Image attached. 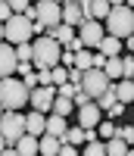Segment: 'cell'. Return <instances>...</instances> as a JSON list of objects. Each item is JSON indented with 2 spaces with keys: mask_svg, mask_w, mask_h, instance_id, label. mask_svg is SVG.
<instances>
[{
  "mask_svg": "<svg viewBox=\"0 0 134 156\" xmlns=\"http://www.w3.org/2000/svg\"><path fill=\"white\" fill-rule=\"evenodd\" d=\"M75 69H78V72H90V69H93V53H90V50L75 53Z\"/></svg>",
  "mask_w": 134,
  "mask_h": 156,
  "instance_id": "cell-24",
  "label": "cell"
},
{
  "mask_svg": "<svg viewBox=\"0 0 134 156\" xmlns=\"http://www.w3.org/2000/svg\"><path fill=\"white\" fill-rule=\"evenodd\" d=\"M131 81H134V78H131Z\"/></svg>",
  "mask_w": 134,
  "mask_h": 156,
  "instance_id": "cell-46",
  "label": "cell"
},
{
  "mask_svg": "<svg viewBox=\"0 0 134 156\" xmlns=\"http://www.w3.org/2000/svg\"><path fill=\"white\" fill-rule=\"evenodd\" d=\"M106 28H109L112 37H118V41L125 37V41H128V37L134 34V12H131L125 3H118V0H115V3H112V12L106 16Z\"/></svg>",
  "mask_w": 134,
  "mask_h": 156,
  "instance_id": "cell-3",
  "label": "cell"
},
{
  "mask_svg": "<svg viewBox=\"0 0 134 156\" xmlns=\"http://www.w3.org/2000/svg\"><path fill=\"white\" fill-rule=\"evenodd\" d=\"M122 78H134V56H122Z\"/></svg>",
  "mask_w": 134,
  "mask_h": 156,
  "instance_id": "cell-30",
  "label": "cell"
},
{
  "mask_svg": "<svg viewBox=\"0 0 134 156\" xmlns=\"http://www.w3.org/2000/svg\"><path fill=\"white\" fill-rule=\"evenodd\" d=\"M0 134H3L6 147L16 150L19 137L25 134V115L22 112H3V119H0Z\"/></svg>",
  "mask_w": 134,
  "mask_h": 156,
  "instance_id": "cell-5",
  "label": "cell"
},
{
  "mask_svg": "<svg viewBox=\"0 0 134 156\" xmlns=\"http://www.w3.org/2000/svg\"><path fill=\"white\" fill-rule=\"evenodd\" d=\"M37 156H41V153H37Z\"/></svg>",
  "mask_w": 134,
  "mask_h": 156,
  "instance_id": "cell-47",
  "label": "cell"
},
{
  "mask_svg": "<svg viewBox=\"0 0 134 156\" xmlns=\"http://www.w3.org/2000/svg\"><path fill=\"white\" fill-rule=\"evenodd\" d=\"M47 131V119H44V112H28L25 115V134H31V137H44Z\"/></svg>",
  "mask_w": 134,
  "mask_h": 156,
  "instance_id": "cell-14",
  "label": "cell"
},
{
  "mask_svg": "<svg viewBox=\"0 0 134 156\" xmlns=\"http://www.w3.org/2000/svg\"><path fill=\"white\" fill-rule=\"evenodd\" d=\"M50 75H53V87H62V84H69V69L56 66V69H50Z\"/></svg>",
  "mask_w": 134,
  "mask_h": 156,
  "instance_id": "cell-27",
  "label": "cell"
},
{
  "mask_svg": "<svg viewBox=\"0 0 134 156\" xmlns=\"http://www.w3.org/2000/svg\"><path fill=\"white\" fill-rule=\"evenodd\" d=\"M72 103H75V106H78V109H81V106H87V103H93V100H90V97L84 94V90H81V87H78V94L72 97Z\"/></svg>",
  "mask_w": 134,
  "mask_h": 156,
  "instance_id": "cell-33",
  "label": "cell"
},
{
  "mask_svg": "<svg viewBox=\"0 0 134 156\" xmlns=\"http://www.w3.org/2000/svg\"><path fill=\"white\" fill-rule=\"evenodd\" d=\"M34 37V22H28L25 16H12L3 25V41L9 47H19V44H31Z\"/></svg>",
  "mask_w": 134,
  "mask_h": 156,
  "instance_id": "cell-4",
  "label": "cell"
},
{
  "mask_svg": "<svg viewBox=\"0 0 134 156\" xmlns=\"http://www.w3.org/2000/svg\"><path fill=\"white\" fill-rule=\"evenodd\" d=\"M106 156H128V144L118 137V131H115L112 140H106Z\"/></svg>",
  "mask_w": 134,
  "mask_h": 156,
  "instance_id": "cell-22",
  "label": "cell"
},
{
  "mask_svg": "<svg viewBox=\"0 0 134 156\" xmlns=\"http://www.w3.org/2000/svg\"><path fill=\"white\" fill-rule=\"evenodd\" d=\"M6 150V140H3V134H0V153H3Z\"/></svg>",
  "mask_w": 134,
  "mask_h": 156,
  "instance_id": "cell-42",
  "label": "cell"
},
{
  "mask_svg": "<svg viewBox=\"0 0 134 156\" xmlns=\"http://www.w3.org/2000/svg\"><path fill=\"white\" fill-rule=\"evenodd\" d=\"M62 25H69V28H81L84 25V12H81V3H75V0H69V3H62Z\"/></svg>",
  "mask_w": 134,
  "mask_h": 156,
  "instance_id": "cell-13",
  "label": "cell"
},
{
  "mask_svg": "<svg viewBox=\"0 0 134 156\" xmlns=\"http://www.w3.org/2000/svg\"><path fill=\"white\" fill-rule=\"evenodd\" d=\"M3 112H6V109H3V106H0V119H3Z\"/></svg>",
  "mask_w": 134,
  "mask_h": 156,
  "instance_id": "cell-44",
  "label": "cell"
},
{
  "mask_svg": "<svg viewBox=\"0 0 134 156\" xmlns=\"http://www.w3.org/2000/svg\"><path fill=\"white\" fill-rule=\"evenodd\" d=\"M118 137H122L128 147H134V125H125V128H118Z\"/></svg>",
  "mask_w": 134,
  "mask_h": 156,
  "instance_id": "cell-31",
  "label": "cell"
},
{
  "mask_svg": "<svg viewBox=\"0 0 134 156\" xmlns=\"http://www.w3.org/2000/svg\"><path fill=\"white\" fill-rule=\"evenodd\" d=\"M0 44H3V25H0Z\"/></svg>",
  "mask_w": 134,
  "mask_h": 156,
  "instance_id": "cell-43",
  "label": "cell"
},
{
  "mask_svg": "<svg viewBox=\"0 0 134 156\" xmlns=\"http://www.w3.org/2000/svg\"><path fill=\"white\" fill-rule=\"evenodd\" d=\"M112 87H115L118 103H134V81H131V78H122V81H115Z\"/></svg>",
  "mask_w": 134,
  "mask_h": 156,
  "instance_id": "cell-16",
  "label": "cell"
},
{
  "mask_svg": "<svg viewBox=\"0 0 134 156\" xmlns=\"http://www.w3.org/2000/svg\"><path fill=\"white\" fill-rule=\"evenodd\" d=\"M53 100H56V87H34L31 90V106H34V112H53Z\"/></svg>",
  "mask_w": 134,
  "mask_h": 156,
  "instance_id": "cell-9",
  "label": "cell"
},
{
  "mask_svg": "<svg viewBox=\"0 0 134 156\" xmlns=\"http://www.w3.org/2000/svg\"><path fill=\"white\" fill-rule=\"evenodd\" d=\"M103 28H100V22H84L81 28H78V41H81V47L84 50H93L97 53L100 50V41H103Z\"/></svg>",
  "mask_w": 134,
  "mask_h": 156,
  "instance_id": "cell-8",
  "label": "cell"
},
{
  "mask_svg": "<svg viewBox=\"0 0 134 156\" xmlns=\"http://www.w3.org/2000/svg\"><path fill=\"white\" fill-rule=\"evenodd\" d=\"M103 66H106V56L97 50V53H93V69H103Z\"/></svg>",
  "mask_w": 134,
  "mask_h": 156,
  "instance_id": "cell-38",
  "label": "cell"
},
{
  "mask_svg": "<svg viewBox=\"0 0 134 156\" xmlns=\"http://www.w3.org/2000/svg\"><path fill=\"white\" fill-rule=\"evenodd\" d=\"M59 140L56 137H50V134H44V137H37V153L41 156H59Z\"/></svg>",
  "mask_w": 134,
  "mask_h": 156,
  "instance_id": "cell-18",
  "label": "cell"
},
{
  "mask_svg": "<svg viewBox=\"0 0 134 156\" xmlns=\"http://www.w3.org/2000/svg\"><path fill=\"white\" fill-rule=\"evenodd\" d=\"M125 44H128V50H134V34L128 37V41H125Z\"/></svg>",
  "mask_w": 134,
  "mask_h": 156,
  "instance_id": "cell-41",
  "label": "cell"
},
{
  "mask_svg": "<svg viewBox=\"0 0 134 156\" xmlns=\"http://www.w3.org/2000/svg\"><path fill=\"white\" fill-rule=\"evenodd\" d=\"M59 156H78V150H75L72 144H62V147H59Z\"/></svg>",
  "mask_w": 134,
  "mask_h": 156,
  "instance_id": "cell-37",
  "label": "cell"
},
{
  "mask_svg": "<svg viewBox=\"0 0 134 156\" xmlns=\"http://www.w3.org/2000/svg\"><path fill=\"white\" fill-rule=\"evenodd\" d=\"M16 59L19 62H31V44H19L16 47Z\"/></svg>",
  "mask_w": 134,
  "mask_h": 156,
  "instance_id": "cell-29",
  "label": "cell"
},
{
  "mask_svg": "<svg viewBox=\"0 0 134 156\" xmlns=\"http://www.w3.org/2000/svg\"><path fill=\"white\" fill-rule=\"evenodd\" d=\"M84 140H87V137H84V128H69L59 144H72V147H75V144H84Z\"/></svg>",
  "mask_w": 134,
  "mask_h": 156,
  "instance_id": "cell-26",
  "label": "cell"
},
{
  "mask_svg": "<svg viewBox=\"0 0 134 156\" xmlns=\"http://www.w3.org/2000/svg\"><path fill=\"white\" fill-rule=\"evenodd\" d=\"M34 12H37V22H41L47 31H53V28H59V25H62V3L41 0V3L34 6Z\"/></svg>",
  "mask_w": 134,
  "mask_h": 156,
  "instance_id": "cell-7",
  "label": "cell"
},
{
  "mask_svg": "<svg viewBox=\"0 0 134 156\" xmlns=\"http://www.w3.org/2000/svg\"><path fill=\"white\" fill-rule=\"evenodd\" d=\"M115 103H118V97H115V87H112V84H109V90H106V94H103V97H100V100H97V106H100V109H103V112H109V109H112V106H115Z\"/></svg>",
  "mask_w": 134,
  "mask_h": 156,
  "instance_id": "cell-25",
  "label": "cell"
},
{
  "mask_svg": "<svg viewBox=\"0 0 134 156\" xmlns=\"http://www.w3.org/2000/svg\"><path fill=\"white\" fill-rule=\"evenodd\" d=\"M97 131H100V137H109V140H112V137H115V131H118V128H115L112 122H100V125H97Z\"/></svg>",
  "mask_w": 134,
  "mask_h": 156,
  "instance_id": "cell-28",
  "label": "cell"
},
{
  "mask_svg": "<svg viewBox=\"0 0 134 156\" xmlns=\"http://www.w3.org/2000/svg\"><path fill=\"white\" fill-rule=\"evenodd\" d=\"M19 75H22V78H28V75H34V72H31V62H19Z\"/></svg>",
  "mask_w": 134,
  "mask_h": 156,
  "instance_id": "cell-39",
  "label": "cell"
},
{
  "mask_svg": "<svg viewBox=\"0 0 134 156\" xmlns=\"http://www.w3.org/2000/svg\"><path fill=\"white\" fill-rule=\"evenodd\" d=\"M16 153H19V156H37V137L22 134L19 144H16Z\"/></svg>",
  "mask_w": 134,
  "mask_h": 156,
  "instance_id": "cell-19",
  "label": "cell"
},
{
  "mask_svg": "<svg viewBox=\"0 0 134 156\" xmlns=\"http://www.w3.org/2000/svg\"><path fill=\"white\" fill-rule=\"evenodd\" d=\"M12 19V9H9V3H0V25H6Z\"/></svg>",
  "mask_w": 134,
  "mask_h": 156,
  "instance_id": "cell-35",
  "label": "cell"
},
{
  "mask_svg": "<svg viewBox=\"0 0 134 156\" xmlns=\"http://www.w3.org/2000/svg\"><path fill=\"white\" fill-rule=\"evenodd\" d=\"M81 81H84V72H78V69H69V84L81 87Z\"/></svg>",
  "mask_w": 134,
  "mask_h": 156,
  "instance_id": "cell-34",
  "label": "cell"
},
{
  "mask_svg": "<svg viewBox=\"0 0 134 156\" xmlns=\"http://www.w3.org/2000/svg\"><path fill=\"white\" fill-rule=\"evenodd\" d=\"M59 56H62V50H59V44L53 41L50 34L31 41V66L37 72H41V69H56L59 66Z\"/></svg>",
  "mask_w": 134,
  "mask_h": 156,
  "instance_id": "cell-1",
  "label": "cell"
},
{
  "mask_svg": "<svg viewBox=\"0 0 134 156\" xmlns=\"http://www.w3.org/2000/svg\"><path fill=\"white\" fill-rule=\"evenodd\" d=\"M100 53L106 56V59H115V56H122V41H118V37H103L100 41Z\"/></svg>",
  "mask_w": 134,
  "mask_h": 156,
  "instance_id": "cell-17",
  "label": "cell"
},
{
  "mask_svg": "<svg viewBox=\"0 0 134 156\" xmlns=\"http://www.w3.org/2000/svg\"><path fill=\"white\" fill-rule=\"evenodd\" d=\"M28 100H31V90L25 87L19 78H3V81H0V106L6 112H19Z\"/></svg>",
  "mask_w": 134,
  "mask_h": 156,
  "instance_id": "cell-2",
  "label": "cell"
},
{
  "mask_svg": "<svg viewBox=\"0 0 134 156\" xmlns=\"http://www.w3.org/2000/svg\"><path fill=\"white\" fill-rule=\"evenodd\" d=\"M103 75L109 78V81H122V56H115V59H106V66H103Z\"/></svg>",
  "mask_w": 134,
  "mask_h": 156,
  "instance_id": "cell-20",
  "label": "cell"
},
{
  "mask_svg": "<svg viewBox=\"0 0 134 156\" xmlns=\"http://www.w3.org/2000/svg\"><path fill=\"white\" fill-rule=\"evenodd\" d=\"M0 156H19V153H16V150H12V147H6V150H3V153H0Z\"/></svg>",
  "mask_w": 134,
  "mask_h": 156,
  "instance_id": "cell-40",
  "label": "cell"
},
{
  "mask_svg": "<svg viewBox=\"0 0 134 156\" xmlns=\"http://www.w3.org/2000/svg\"><path fill=\"white\" fill-rule=\"evenodd\" d=\"M47 34H50V37H53L56 44H65V47H69V44L75 41V37H78V34H75V31L69 28V25H59V28H53V31H47Z\"/></svg>",
  "mask_w": 134,
  "mask_h": 156,
  "instance_id": "cell-21",
  "label": "cell"
},
{
  "mask_svg": "<svg viewBox=\"0 0 134 156\" xmlns=\"http://www.w3.org/2000/svg\"><path fill=\"white\" fill-rule=\"evenodd\" d=\"M109 78H106L103 75V69H90V72H84V81H81V90H84V94L93 100V103H97L103 94H106V90H109Z\"/></svg>",
  "mask_w": 134,
  "mask_h": 156,
  "instance_id": "cell-6",
  "label": "cell"
},
{
  "mask_svg": "<svg viewBox=\"0 0 134 156\" xmlns=\"http://www.w3.org/2000/svg\"><path fill=\"white\" fill-rule=\"evenodd\" d=\"M65 131H69V125H65V119H62V115H47V131H44V134H50V137L62 140V137H65Z\"/></svg>",
  "mask_w": 134,
  "mask_h": 156,
  "instance_id": "cell-15",
  "label": "cell"
},
{
  "mask_svg": "<svg viewBox=\"0 0 134 156\" xmlns=\"http://www.w3.org/2000/svg\"><path fill=\"white\" fill-rule=\"evenodd\" d=\"M84 156H106V144H87V150H84Z\"/></svg>",
  "mask_w": 134,
  "mask_h": 156,
  "instance_id": "cell-32",
  "label": "cell"
},
{
  "mask_svg": "<svg viewBox=\"0 0 134 156\" xmlns=\"http://www.w3.org/2000/svg\"><path fill=\"white\" fill-rule=\"evenodd\" d=\"M128 156H134V150H128Z\"/></svg>",
  "mask_w": 134,
  "mask_h": 156,
  "instance_id": "cell-45",
  "label": "cell"
},
{
  "mask_svg": "<svg viewBox=\"0 0 134 156\" xmlns=\"http://www.w3.org/2000/svg\"><path fill=\"white\" fill-rule=\"evenodd\" d=\"M72 109H75V103H72L69 97H59V94H56V100H53V115H62V119H65Z\"/></svg>",
  "mask_w": 134,
  "mask_h": 156,
  "instance_id": "cell-23",
  "label": "cell"
},
{
  "mask_svg": "<svg viewBox=\"0 0 134 156\" xmlns=\"http://www.w3.org/2000/svg\"><path fill=\"white\" fill-rule=\"evenodd\" d=\"M100 115H103V109L97 106V103H87V106H81V109H78V128L93 131V128L100 125Z\"/></svg>",
  "mask_w": 134,
  "mask_h": 156,
  "instance_id": "cell-12",
  "label": "cell"
},
{
  "mask_svg": "<svg viewBox=\"0 0 134 156\" xmlns=\"http://www.w3.org/2000/svg\"><path fill=\"white\" fill-rule=\"evenodd\" d=\"M122 112H125V103H115V106H112L109 112H106V115H109V119H118Z\"/></svg>",
  "mask_w": 134,
  "mask_h": 156,
  "instance_id": "cell-36",
  "label": "cell"
},
{
  "mask_svg": "<svg viewBox=\"0 0 134 156\" xmlns=\"http://www.w3.org/2000/svg\"><path fill=\"white\" fill-rule=\"evenodd\" d=\"M81 12H84V22H100L112 12V3H106V0H87V3H81Z\"/></svg>",
  "mask_w": 134,
  "mask_h": 156,
  "instance_id": "cell-11",
  "label": "cell"
},
{
  "mask_svg": "<svg viewBox=\"0 0 134 156\" xmlns=\"http://www.w3.org/2000/svg\"><path fill=\"white\" fill-rule=\"evenodd\" d=\"M19 69V59H16V47H9L6 41L0 44V81L3 78H12V72Z\"/></svg>",
  "mask_w": 134,
  "mask_h": 156,
  "instance_id": "cell-10",
  "label": "cell"
}]
</instances>
